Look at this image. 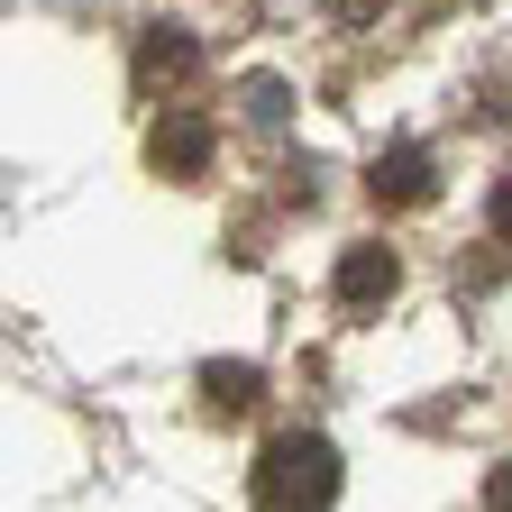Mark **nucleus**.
Returning <instances> with one entry per match:
<instances>
[{"instance_id": "f257e3e1", "label": "nucleus", "mask_w": 512, "mask_h": 512, "mask_svg": "<svg viewBox=\"0 0 512 512\" xmlns=\"http://www.w3.org/2000/svg\"><path fill=\"white\" fill-rule=\"evenodd\" d=\"M256 503L266 512H330V494H339V448L320 439V430H284V439H266V458H256Z\"/></svg>"}, {"instance_id": "f03ea898", "label": "nucleus", "mask_w": 512, "mask_h": 512, "mask_svg": "<svg viewBox=\"0 0 512 512\" xmlns=\"http://www.w3.org/2000/svg\"><path fill=\"white\" fill-rule=\"evenodd\" d=\"M147 165L174 174V183H192V174L211 165V119H202V110H165L156 138H147Z\"/></svg>"}, {"instance_id": "7ed1b4c3", "label": "nucleus", "mask_w": 512, "mask_h": 512, "mask_svg": "<svg viewBox=\"0 0 512 512\" xmlns=\"http://www.w3.org/2000/svg\"><path fill=\"white\" fill-rule=\"evenodd\" d=\"M366 192H375V202H394V211H412V202H430V192H439V174H430L421 147H384V156L366 165Z\"/></svg>"}, {"instance_id": "20e7f679", "label": "nucleus", "mask_w": 512, "mask_h": 512, "mask_svg": "<svg viewBox=\"0 0 512 512\" xmlns=\"http://www.w3.org/2000/svg\"><path fill=\"white\" fill-rule=\"evenodd\" d=\"M394 275H403V266H394V247H348V256H339V302L366 311V302L394 293Z\"/></svg>"}, {"instance_id": "39448f33", "label": "nucleus", "mask_w": 512, "mask_h": 512, "mask_svg": "<svg viewBox=\"0 0 512 512\" xmlns=\"http://www.w3.org/2000/svg\"><path fill=\"white\" fill-rule=\"evenodd\" d=\"M183 74H192V37H165V28H156V37L138 46V92H165V83H183Z\"/></svg>"}, {"instance_id": "423d86ee", "label": "nucleus", "mask_w": 512, "mask_h": 512, "mask_svg": "<svg viewBox=\"0 0 512 512\" xmlns=\"http://www.w3.org/2000/svg\"><path fill=\"white\" fill-rule=\"evenodd\" d=\"M202 394H211V412H247L256 394H266V375L256 366H202Z\"/></svg>"}, {"instance_id": "0eeeda50", "label": "nucleus", "mask_w": 512, "mask_h": 512, "mask_svg": "<svg viewBox=\"0 0 512 512\" xmlns=\"http://www.w3.org/2000/svg\"><path fill=\"white\" fill-rule=\"evenodd\" d=\"M485 229H494V238H512V174L494 183V202H485Z\"/></svg>"}, {"instance_id": "6e6552de", "label": "nucleus", "mask_w": 512, "mask_h": 512, "mask_svg": "<svg viewBox=\"0 0 512 512\" xmlns=\"http://www.w3.org/2000/svg\"><path fill=\"white\" fill-rule=\"evenodd\" d=\"M485 512H512V467H494V476H485Z\"/></svg>"}, {"instance_id": "1a4fd4ad", "label": "nucleus", "mask_w": 512, "mask_h": 512, "mask_svg": "<svg viewBox=\"0 0 512 512\" xmlns=\"http://www.w3.org/2000/svg\"><path fill=\"white\" fill-rule=\"evenodd\" d=\"M375 10V0H330V19H366Z\"/></svg>"}]
</instances>
